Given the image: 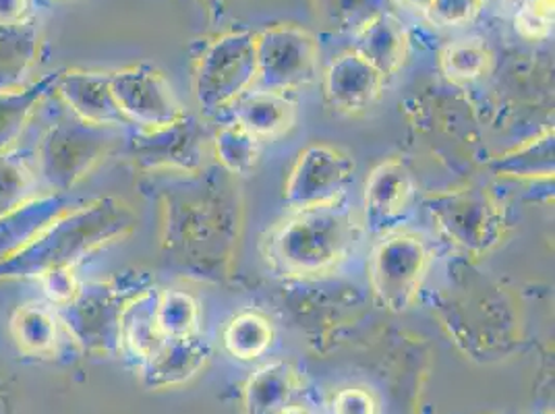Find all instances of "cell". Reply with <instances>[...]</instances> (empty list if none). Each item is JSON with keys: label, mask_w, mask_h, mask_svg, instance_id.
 Segmentation results:
<instances>
[{"label": "cell", "mask_w": 555, "mask_h": 414, "mask_svg": "<svg viewBox=\"0 0 555 414\" xmlns=\"http://www.w3.org/2000/svg\"><path fill=\"white\" fill-rule=\"evenodd\" d=\"M138 224V211L118 197L69 207L20 251L0 261V280H38L56 268L75 270L98 249L131 236Z\"/></svg>", "instance_id": "obj_1"}, {"label": "cell", "mask_w": 555, "mask_h": 414, "mask_svg": "<svg viewBox=\"0 0 555 414\" xmlns=\"http://www.w3.org/2000/svg\"><path fill=\"white\" fill-rule=\"evenodd\" d=\"M363 220L343 202L288 209L261 238L266 263L284 277L325 276L340 268L363 238Z\"/></svg>", "instance_id": "obj_2"}, {"label": "cell", "mask_w": 555, "mask_h": 414, "mask_svg": "<svg viewBox=\"0 0 555 414\" xmlns=\"http://www.w3.org/2000/svg\"><path fill=\"white\" fill-rule=\"evenodd\" d=\"M120 129L98 127L77 116L59 118L36 150V177L48 193H70L115 152Z\"/></svg>", "instance_id": "obj_3"}, {"label": "cell", "mask_w": 555, "mask_h": 414, "mask_svg": "<svg viewBox=\"0 0 555 414\" xmlns=\"http://www.w3.org/2000/svg\"><path fill=\"white\" fill-rule=\"evenodd\" d=\"M145 284L131 276L93 280L79 284L77 295L59 309L61 322L70 340L83 352L115 357L120 342V318L127 302L139 295Z\"/></svg>", "instance_id": "obj_4"}, {"label": "cell", "mask_w": 555, "mask_h": 414, "mask_svg": "<svg viewBox=\"0 0 555 414\" xmlns=\"http://www.w3.org/2000/svg\"><path fill=\"white\" fill-rule=\"evenodd\" d=\"M257 34L232 29L214 38L197 59L193 95L206 115H216L251 92L257 83Z\"/></svg>", "instance_id": "obj_5"}, {"label": "cell", "mask_w": 555, "mask_h": 414, "mask_svg": "<svg viewBox=\"0 0 555 414\" xmlns=\"http://www.w3.org/2000/svg\"><path fill=\"white\" fill-rule=\"evenodd\" d=\"M429 263V243L418 232L398 229L379 236L367 261L373 295L393 313L411 309Z\"/></svg>", "instance_id": "obj_6"}, {"label": "cell", "mask_w": 555, "mask_h": 414, "mask_svg": "<svg viewBox=\"0 0 555 414\" xmlns=\"http://www.w3.org/2000/svg\"><path fill=\"white\" fill-rule=\"evenodd\" d=\"M216 204L204 199H189L177 193L166 199V222H164V247L177 259L189 261L191 266H199L204 272L211 263V255H222L229 251L232 243L234 220L231 218V207H222L216 211Z\"/></svg>", "instance_id": "obj_7"}, {"label": "cell", "mask_w": 555, "mask_h": 414, "mask_svg": "<svg viewBox=\"0 0 555 414\" xmlns=\"http://www.w3.org/2000/svg\"><path fill=\"white\" fill-rule=\"evenodd\" d=\"M255 88L293 93L307 88L320 73L318 38L299 25H272L257 34Z\"/></svg>", "instance_id": "obj_8"}, {"label": "cell", "mask_w": 555, "mask_h": 414, "mask_svg": "<svg viewBox=\"0 0 555 414\" xmlns=\"http://www.w3.org/2000/svg\"><path fill=\"white\" fill-rule=\"evenodd\" d=\"M427 207L443 236L468 254H487L504 238V209L486 189L443 193L431 197Z\"/></svg>", "instance_id": "obj_9"}, {"label": "cell", "mask_w": 555, "mask_h": 414, "mask_svg": "<svg viewBox=\"0 0 555 414\" xmlns=\"http://www.w3.org/2000/svg\"><path fill=\"white\" fill-rule=\"evenodd\" d=\"M354 181V161L347 152L311 143L295 161L286 184L284 204L288 209L330 206L343 202Z\"/></svg>", "instance_id": "obj_10"}, {"label": "cell", "mask_w": 555, "mask_h": 414, "mask_svg": "<svg viewBox=\"0 0 555 414\" xmlns=\"http://www.w3.org/2000/svg\"><path fill=\"white\" fill-rule=\"evenodd\" d=\"M129 160L147 172L199 174L206 158V135L199 120L183 115L172 125L152 131H135L125 147Z\"/></svg>", "instance_id": "obj_11"}, {"label": "cell", "mask_w": 555, "mask_h": 414, "mask_svg": "<svg viewBox=\"0 0 555 414\" xmlns=\"http://www.w3.org/2000/svg\"><path fill=\"white\" fill-rule=\"evenodd\" d=\"M111 90L122 116L139 131L160 129L185 115L168 79L152 65L113 70Z\"/></svg>", "instance_id": "obj_12"}, {"label": "cell", "mask_w": 555, "mask_h": 414, "mask_svg": "<svg viewBox=\"0 0 555 414\" xmlns=\"http://www.w3.org/2000/svg\"><path fill=\"white\" fill-rule=\"evenodd\" d=\"M415 179L400 160L382 161L367 177L363 193V231L373 236L402 229L415 204Z\"/></svg>", "instance_id": "obj_13"}, {"label": "cell", "mask_w": 555, "mask_h": 414, "mask_svg": "<svg viewBox=\"0 0 555 414\" xmlns=\"http://www.w3.org/2000/svg\"><path fill=\"white\" fill-rule=\"evenodd\" d=\"M73 116L98 127L129 129L111 90V73L102 70L61 69L56 90Z\"/></svg>", "instance_id": "obj_14"}, {"label": "cell", "mask_w": 555, "mask_h": 414, "mask_svg": "<svg viewBox=\"0 0 555 414\" xmlns=\"http://www.w3.org/2000/svg\"><path fill=\"white\" fill-rule=\"evenodd\" d=\"M324 98L340 115H359L382 95L386 79L354 50L336 56L324 73Z\"/></svg>", "instance_id": "obj_15"}, {"label": "cell", "mask_w": 555, "mask_h": 414, "mask_svg": "<svg viewBox=\"0 0 555 414\" xmlns=\"http://www.w3.org/2000/svg\"><path fill=\"white\" fill-rule=\"evenodd\" d=\"M211 346L202 334L185 338H166L160 348L141 367L143 384L152 390H164L185 384L208 363Z\"/></svg>", "instance_id": "obj_16"}, {"label": "cell", "mask_w": 555, "mask_h": 414, "mask_svg": "<svg viewBox=\"0 0 555 414\" xmlns=\"http://www.w3.org/2000/svg\"><path fill=\"white\" fill-rule=\"evenodd\" d=\"M352 50L388 79L406 63L409 31L392 13L382 11L354 29Z\"/></svg>", "instance_id": "obj_17"}, {"label": "cell", "mask_w": 555, "mask_h": 414, "mask_svg": "<svg viewBox=\"0 0 555 414\" xmlns=\"http://www.w3.org/2000/svg\"><path fill=\"white\" fill-rule=\"evenodd\" d=\"M232 116L259 141H274L295 127L297 102L291 93L254 88L232 104Z\"/></svg>", "instance_id": "obj_18"}, {"label": "cell", "mask_w": 555, "mask_h": 414, "mask_svg": "<svg viewBox=\"0 0 555 414\" xmlns=\"http://www.w3.org/2000/svg\"><path fill=\"white\" fill-rule=\"evenodd\" d=\"M158 286H147L127 302L120 318V342L118 354L131 361L139 368L164 342L163 332L158 327Z\"/></svg>", "instance_id": "obj_19"}, {"label": "cell", "mask_w": 555, "mask_h": 414, "mask_svg": "<svg viewBox=\"0 0 555 414\" xmlns=\"http://www.w3.org/2000/svg\"><path fill=\"white\" fill-rule=\"evenodd\" d=\"M40 48L42 34L36 20L0 24V92H17L31 83Z\"/></svg>", "instance_id": "obj_20"}, {"label": "cell", "mask_w": 555, "mask_h": 414, "mask_svg": "<svg viewBox=\"0 0 555 414\" xmlns=\"http://www.w3.org/2000/svg\"><path fill=\"white\" fill-rule=\"evenodd\" d=\"M9 329L20 352L36 359L54 357L61 346V332H65L59 309L48 300H27L20 305L11 315Z\"/></svg>", "instance_id": "obj_21"}, {"label": "cell", "mask_w": 555, "mask_h": 414, "mask_svg": "<svg viewBox=\"0 0 555 414\" xmlns=\"http://www.w3.org/2000/svg\"><path fill=\"white\" fill-rule=\"evenodd\" d=\"M67 195L69 193L44 191L0 218V261L20 251L38 232L44 231L54 218L73 207Z\"/></svg>", "instance_id": "obj_22"}, {"label": "cell", "mask_w": 555, "mask_h": 414, "mask_svg": "<svg viewBox=\"0 0 555 414\" xmlns=\"http://www.w3.org/2000/svg\"><path fill=\"white\" fill-rule=\"evenodd\" d=\"M61 70L48 73L24 90L0 92V154L9 152L25 131L38 106L56 90Z\"/></svg>", "instance_id": "obj_23"}, {"label": "cell", "mask_w": 555, "mask_h": 414, "mask_svg": "<svg viewBox=\"0 0 555 414\" xmlns=\"http://www.w3.org/2000/svg\"><path fill=\"white\" fill-rule=\"evenodd\" d=\"M554 129H547L539 138L527 141L525 145L506 152L495 158L491 170L498 177L520 179V181H547L554 179L555 141Z\"/></svg>", "instance_id": "obj_24"}, {"label": "cell", "mask_w": 555, "mask_h": 414, "mask_svg": "<svg viewBox=\"0 0 555 414\" xmlns=\"http://www.w3.org/2000/svg\"><path fill=\"white\" fill-rule=\"evenodd\" d=\"M297 388V375L286 363H272L259 368L247 386L249 414H280L291 402Z\"/></svg>", "instance_id": "obj_25"}, {"label": "cell", "mask_w": 555, "mask_h": 414, "mask_svg": "<svg viewBox=\"0 0 555 414\" xmlns=\"http://www.w3.org/2000/svg\"><path fill=\"white\" fill-rule=\"evenodd\" d=\"M211 145L216 160L222 170L232 177H249L259 164V139L254 138L238 122L220 125L214 135Z\"/></svg>", "instance_id": "obj_26"}, {"label": "cell", "mask_w": 555, "mask_h": 414, "mask_svg": "<svg viewBox=\"0 0 555 414\" xmlns=\"http://www.w3.org/2000/svg\"><path fill=\"white\" fill-rule=\"evenodd\" d=\"M274 338V329L270 322L255 311H243L234 315L231 322L227 323L222 340L224 348L231 352L234 359L241 361H254L261 357Z\"/></svg>", "instance_id": "obj_27"}, {"label": "cell", "mask_w": 555, "mask_h": 414, "mask_svg": "<svg viewBox=\"0 0 555 414\" xmlns=\"http://www.w3.org/2000/svg\"><path fill=\"white\" fill-rule=\"evenodd\" d=\"M493 54L483 40L464 38L441 50L440 69L454 83H470L491 69Z\"/></svg>", "instance_id": "obj_28"}, {"label": "cell", "mask_w": 555, "mask_h": 414, "mask_svg": "<svg viewBox=\"0 0 555 414\" xmlns=\"http://www.w3.org/2000/svg\"><path fill=\"white\" fill-rule=\"evenodd\" d=\"M38 189V177L22 154L13 150L0 154V218L40 195Z\"/></svg>", "instance_id": "obj_29"}, {"label": "cell", "mask_w": 555, "mask_h": 414, "mask_svg": "<svg viewBox=\"0 0 555 414\" xmlns=\"http://www.w3.org/2000/svg\"><path fill=\"white\" fill-rule=\"evenodd\" d=\"M202 309L197 299L179 288H160L158 327L166 338H185L199 334Z\"/></svg>", "instance_id": "obj_30"}, {"label": "cell", "mask_w": 555, "mask_h": 414, "mask_svg": "<svg viewBox=\"0 0 555 414\" xmlns=\"http://www.w3.org/2000/svg\"><path fill=\"white\" fill-rule=\"evenodd\" d=\"M555 0H522L516 15V31L532 42H543L554 36Z\"/></svg>", "instance_id": "obj_31"}, {"label": "cell", "mask_w": 555, "mask_h": 414, "mask_svg": "<svg viewBox=\"0 0 555 414\" xmlns=\"http://www.w3.org/2000/svg\"><path fill=\"white\" fill-rule=\"evenodd\" d=\"M486 0H431L427 20L440 27H461L470 24L483 9Z\"/></svg>", "instance_id": "obj_32"}, {"label": "cell", "mask_w": 555, "mask_h": 414, "mask_svg": "<svg viewBox=\"0 0 555 414\" xmlns=\"http://www.w3.org/2000/svg\"><path fill=\"white\" fill-rule=\"evenodd\" d=\"M42 293H44V300L50 305H54L56 309L65 307L70 299L77 295L79 284L75 277V270L73 268H56L50 270L44 276L38 277Z\"/></svg>", "instance_id": "obj_33"}, {"label": "cell", "mask_w": 555, "mask_h": 414, "mask_svg": "<svg viewBox=\"0 0 555 414\" xmlns=\"http://www.w3.org/2000/svg\"><path fill=\"white\" fill-rule=\"evenodd\" d=\"M334 414H375V402L370 391L343 390L334 400Z\"/></svg>", "instance_id": "obj_34"}, {"label": "cell", "mask_w": 555, "mask_h": 414, "mask_svg": "<svg viewBox=\"0 0 555 414\" xmlns=\"http://www.w3.org/2000/svg\"><path fill=\"white\" fill-rule=\"evenodd\" d=\"M29 20V0H0V24H22Z\"/></svg>", "instance_id": "obj_35"}, {"label": "cell", "mask_w": 555, "mask_h": 414, "mask_svg": "<svg viewBox=\"0 0 555 414\" xmlns=\"http://www.w3.org/2000/svg\"><path fill=\"white\" fill-rule=\"evenodd\" d=\"M393 2H398V4H404V7H409V9H413V11H418V13H427V9H429V4H431V0H393Z\"/></svg>", "instance_id": "obj_36"}, {"label": "cell", "mask_w": 555, "mask_h": 414, "mask_svg": "<svg viewBox=\"0 0 555 414\" xmlns=\"http://www.w3.org/2000/svg\"><path fill=\"white\" fill-rule=\"evenodd\" d=\"M0 414H9V400H7V391L2 390V379H0Z\"/></svg>", "instance_id": "obj_37"}, {"label": "cell", "mask_w": 555, "mask_h": 414, "mask_svg": "<svg viewBox=\"0 0 555 414\" xmlns=\"http://www.w3.org/2000/svg\"><path fill=\"white\" fill-rule=\"evenodd\" d=\"M280 414H307L302 409H297V406H286L284 411Z\"/></svg>", "instance_id": "obj_38"}]
</instances>
